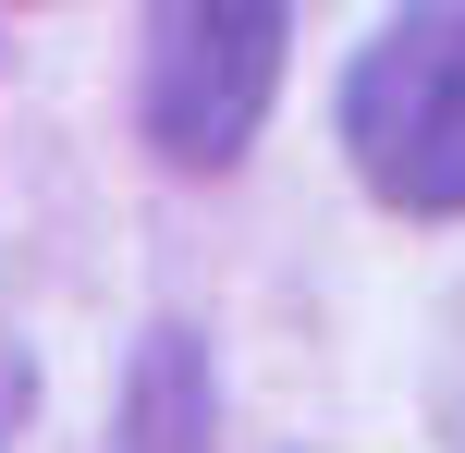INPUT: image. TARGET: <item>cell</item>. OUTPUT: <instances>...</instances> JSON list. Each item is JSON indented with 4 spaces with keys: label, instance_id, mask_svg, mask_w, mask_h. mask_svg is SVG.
<instances>
[{
    "label": "cell",
    "instance_id": "cell-1",
    "mask_svg": "<svg viewBox=\"0 0 465 453\" xmlns=\"http://www.w3.org/2000/svg\"><path fill=\"white\" fill-rule=\"evenodd\" d=\"M343 160L404 221L465 209V0H404L343 62Z\"/></svg>",
    "mask_w": 465,
    "mask_h": 453
},
{
    "label": "cell",
    "instance_id": "cell-2",
    "mask_svg": "<svg viewBox=\"0 0 465 453\" xmlns=\"http://www.w3.org/2000/svg\"><path fill=\"white\" fill-rule=\"evenodd\" d=\"M294 13L282 0H147V62H135V123L172 172H232L282 98Z\"/></svg>",
    "mask_w": 465,
    "mask_h": 453
},
{
    "label": "cell",
    "instance_id": "cell-3",
    "mask_svg": "<svg viewBox=\"0 0 465 453\" xmlns=\"http://www.w3.org/2000/svg\"><path fill=\"white\" fill-rule=\"evenodd\" d=\"M123 453H209V368H196V331H147L135 380H123Z\"/></svg>",
    "mask_w": 465,
    "mask_h": 453
}]
</instances>
